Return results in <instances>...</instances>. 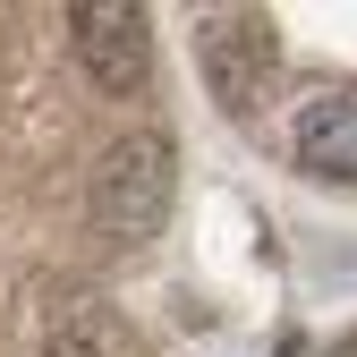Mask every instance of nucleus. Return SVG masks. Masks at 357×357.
Here are the masks:
<instances>
[{
  "label": "nucleus",
  "instance_id": "nucleus-1",
  "mask_svg": "<svg viewBox=\"0 0 357 357\" xmlns=\"http://www.w3.org/2000/svg\"><path fill=\"white\" fill-rule=\"evenodd\" d=\"M170 196H178V153H170L162 128H128L94 162V230H111L128 247L170 221Z\"/></svg>",
  "mask_w": 357,
  "mask_h": 357
},
{
  "label": "nucleus",
  "instance_id": "nucleus-2",
  "mask_svg": "<svg viewBox=\"0 0 357 357\" xmlns=\"http://www.w3.org/2000/svg\"><path fill=\"white\" fill-rule=\"evenodd\" d=\"M68 43H77V60H85V77H94L102 94H145L153 34H145V17L128 9V0H85L68 17Z\"/></svg>",
  "mask_w": 357,
  "mask_h": 357
},
{
  "label": "nucleus",
  "instance_id": "nucleus-3",
  "mask_svg": "<svg viewBox=\"0 0 357 357\" xmlns=\"http://www.w3.org/2000/svg\"><path fill=\"white\" fill-rule=\"evenodd\" d=\"M196 60H204V85L221 111H247L255 85H264V60H273V26L255 9H230V17H204L196 26Z\"/></svg>",
  "mask_w": 357,
  "mask_h": 357
},
{
  "label": "nucleus",
  "instance_id": "nucleus-4",
  "mask_svg": "<svg viewBox=\"0 0 357 357\" xmlns=\"http://www.w3.org/2000/svg\"><path fill=\"white\" fill-rule=\"evenodd\" d=\"M289 153H298V170L357 188V94H315L289 128Z\"/></svg>",
  "mask_w": 357,
  "mask_h": 357
},
{
  "label": "nucleus",
  "instance_id": "nucleus-5",
  "mask_svg": "<svg viewBox=\"0 0 357 357\" xmlns=\"http://www.w3.org/2000/svg\"><path fill=\"white\" fill-rule=\"evenodd\" d=\"M52 357H102V324H77V332H60V340H52Z\"/></svg>",
  "mask_w": 357,
  "mask_h": 357
},
{
  "label": "nucleus",
  "instance_id": "nucleus-6",
  "mask_svg": "<svg viewBox=\"0 0 357 357\" xmlns=\"http://www.w3.org/2000/svg\"><path fill=\"white\" fill-rule=\"evenodd\" d=\"M340 357H357V349H340Z\"/></svg>",
  "mask_w": 357,
  "mask_h": 357
}]
</instances>
